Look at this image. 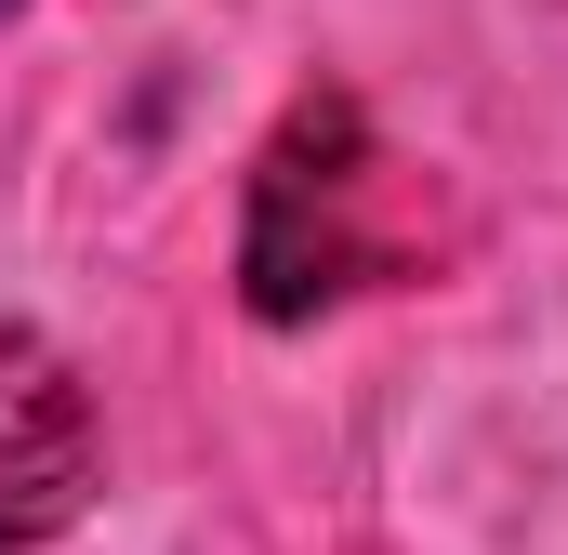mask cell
<instances>
[{
    "label": "cell",
    "instance_id": "2",
    "mask_svg": "<svg viewBox=\"0 0 568 555\" xmlns=\"http://www.w3.org/2000/svg\"><path fill=\"white\" fill-rule=\"evenodd\" d=\"M357 107H304L265 145V185H252V317H317L344 265H357Z\"/></svg>",
    "mask_w": 568,
    "mask_h": 555
},
{
    "label": "cell",
    "instance_id": "1",
    "mask_svg": "<svg viewBox=\"0 0 568 555\" xmlns=\"http://www.w3.org/2000/svg\"><path fill=\"white\" fill-rule=\"evenodd\" d=\"M106 490V423H93V384L53 331L0 317V555L80 529V503Z\"/></svg>",
    "mask_w": 568,
    "mask_h": 555
},
{
    "label": "cell",
    "instance_id": "3",
    "mask_svg": "<svg viewBox=\"0 0 568 555\" xmlns=\"http://www.w3.org/2000/svg\"><path fill=\"white\" fill-rule=\"evenodd\" d=\"M0 13H13V0H0Z\"/></svg>",
    "mask_w": 568,
    "mask_h": 555
}]
</instances>
